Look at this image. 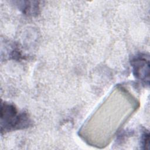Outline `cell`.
I'll return each mask as SVG.
<instances>
[{"mask_svg":"<svg viewBox=\"0 0 150 150\" xmlns=\"http://www.w3.org/2000/svg\"><path fill=\"white\" fill-rule=\"evenodd\" d=\"M1 131H9L29 126L30 121L25 113H18L15 107L9 104L1 105Z\"/></svg>","mask_w":150,"mask_h":150,"instance_id":"cell-1","label":"cell"},{"mask_svg":"<svg viewBox=\"0 0 150 150\" xmlns=\"http://www.w3.org/2000/svg\"><path fill=\"white\" fill-rule=\"evenodd\" d=\"M148 57L139 55L131 61L134 74L136 78L149 84V62Z\"/></svg>","mask_w":150,"mask_h":150,"instance_id":"cell-2","label":"cell"},{"mask_svg":"<svg viewBox=\"0 0 150 150\" xmlns=\"http://www.w3.org/2000/svg\"><path fill=\"white\" fill-rule=\"evenodd\" d=\"M149 134L147 132H145L142 135V146H144V149H149Z\"/></svg>","mask_w":150,"mask_h":150,"instance_id":"cell-3","label":"cell"}]
</instances>
